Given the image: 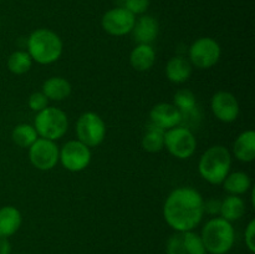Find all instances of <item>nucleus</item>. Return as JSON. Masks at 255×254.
<instances>
[{"label": "nucleus", "mask_w": 255, "mask_h": 254, "mask_svg": "<svg viewBox=\"0 0 255 254\" xmlns=\"http://www.w3.org/2000/svg\"><path fill=\"white\" fill-rule=\"evenodd\" d=\"M156 62V51L152 45L137 44L129 55V64L137 71H148Z\"/></svg>", "instance_id": "6ab92c4d"}, {"label": "nucleus", "mask_w": 255, "mask_h": 254, "mask_svg": "<svg viewBox=\"0 0 255 254\" xmlns=\"http://www.w3.org/2000/svg\"><path fill=\"white\" fill-rule=\"evenodd\" d=\"M204 199L192 187L173 189L163 204L166 223L176 232L193 231L202 222L204 214Z\"/></svg>", "instance_id": "f257e3e1"}, {"label": "nucleus", "mask_w": 255, "mask_h": 254, "mask_svg": "<svg viewBox=\"0 0 255 254\" xmlns=\"http://www.w3.org/2000/svg\"><path fill=\"white\" fill-rule=\"evenodd\" d=\"M21 213L16 207H1L0 208V238H9L14 236L21 227Z\"/></svg>", "instance_id": "dca6fc26"}, {"label": "nucleus", "mask_w": 255, "mask_h": 254, "mask_svg": "<svg viewBox=\"0 0 255 254\" xmlns=\"http://www.w3.org/2000/svg\"><path fill=\"white\" fill-rule=\"evenodd\" d=\"M149 119L152 125L167 131L182 125V112L173 104L162 102L152 107Z\"/></svg>", "instance_id": "4468645a"}, {"label": "nucleus", "mask_w": 255, "mask_h": 254, "mask_svg": "<svg viewBox=\"0 0 255 254\" xmlns=\"http://www.w3.org/2000/svg\"><path fill=\"white\" fill-rule=\"evenodd\" d=\"M27 149L30 162L39 171H51L59 163L60 149L55 141L39 137Z\"/></svg>", "instance_id": "9d476101"}, {"label": "nucleus", "mask_w": 255, "mask_h": 254, "mask_svg": "<svg viewBox=\"0 0 255 254\" xmlns=\"http://www.w3.org/2000/svg\"><path fill=\"white\" fill-rule=\"evenodd\" d=\"M27 54L32 61L40 65H50L61 57L62 40L59 35L50 29H36L29 35L26 41Z\"/></svg>", "instance_id": "f03ea898"}, {"label": "nucleus", "mask_w": 255, "mask_h": 254, "mask_svg": "<svg viewBox=\"0 0 255 254\" xmlns=\"http://www.w3.org/2000/svg\"><path fill=\"white\" fill-rule=\"evenodd\" d=\"M233 153L241 162H253L255 159V132L248 129L239 134L233 143Z\"/></svg>", "instance_id": "f3484780"}, {"label": "nucleus", "mask_w": 255, "mask_h": 254, "mask_svg": "<svg viewBox=\"0 0 255 254\" xmlns=\"http://www.w3.org/2000/svg\"><path fill=\"white\" fill-rule=\"evenodd\" d=\"M159 32L158 21L151 15H141L136 20L131 34L137 44L151 45L157 39Z\"/></svg>", "instance_id": "2eb2a0df"}, {"label": "nucleus", "mask_w": 255, "mask_h": 254, "mask_svg": "<svg viewBox=\"0 0 255 254\" xmlns=\"http://www.w3.org/2000/svg\"><path fill=\"white\" fill-rule=\"evenodd\" d=\"M164 133H166L164 129L149 124L142 138V147L144 151L149 153H157L162 151L164 148Z\"/></svg>", "instance_id": "5701e85b"}, {"label": "nucleus", "mask_w": 255, "mask_h": 254, "mask_svg": "<svg viewBox=\"0 0 255 254\" xmlns=\"http://www.w3.org/2000/svg\"><path fill=\"white\" fill-rule=\"evenodd\" d=\"M76 134L87 147H97L106 137V124L96 112H84L77 119Z\"/></svg>", "instance_id": "6e6552de"}, {"label": "nucleus", "mask_w": 255, "mask_h": 254, "mask_svg": "<svg viewBox=\"0 0 255 254\" xmlns=\"http://www.w3.org/2000/svg\"><path fill=\"white\" fill-rule=\"evenodd\" d=\"M232 154L222 144L209 147L201 156L198 172L202 178L211 184H222L231 172Z\"/></svg>", "instance_id": "7ed1b4c3"}, {"label": "nucleus", "mask_w": 255, "mask_h": 254, "mask_svg": "<svg viewBox=\"0 0 255 254\" xmlns=\"http://www.w3.org/2000/svg\"><path fill=\"white\" fill-rule=\"evenodd\" d=\"M167 254H206L201 236L193 231L176 232L169 237L166 247Z\"/></svg>", "instance_id": "f8f14e48"}, {"label": "nucleus", "mask_w": 255, "mask_h": 254, "mask_svg": "<svg viewBox=\"0 0 255 254\" xmlns=\"http://www.w3.org/2000/svg\"><path fill=\"white\" fill-rule=\"evenodd\" d=\"M27 105H29L30 110L37 114V112L42 111V110L49 106V99L41 91L32 92L29 96V100H27Z\"/></svg>", "instance_id": "cd10ccee"}, {"label": "nucleus", "mask_w": 255, "mask_h": 254, "mask_svg": "<svg viewBox=\"0 0 255 254\" xmlns=\"http://www.w3.org/2000/svg\"><path fill=\"white\" fill-rule=\"evenodd\" d=\"M41 92L49 99V101H64L71 95L72 86L64 77L52 76L44 81Z\"/></svg>", "instance_id": "a211bd4d"}, {"label": "nucleus", "mask_w": 255, "mask_h": 254, "mask_svg": "<svg viewBox=\"0 0 255 254\" xmlns=\"http://www.w3.org/2000/svg\"><path fill=\"white\" fill-rule=\"evenodd\" d=\"M244 241H246L247 248L251 253H255V221L252 219L247 226L244 232Z\"/></svg>", "instance_id": "c85d7f7f"}, {"label": "nucleus", "mask_w": 255, "mask_h": 254, "mask_svg": "<svg viewBox=\"0 0 255 254\" xmlns=\"http://www.w3.org/2000/svg\"><path fill=\"white\" fill-rule=\"evenodd\" d=\"M121 6L136 15H143L149 7V0H121Z\"/></svg>", "instance_id": "bb28decb"}, {"label": "nucleus", "mask_w": 255, "mask_h": 254, "mask_svg": "<svg viewBox=\"0 0 255 254\" xmlns=\"http://www.w3.org/2000/svg\"><path fill=\"white\" fill-rule=\"evenodd\" d=\"M192 75V64L182 56H174L166 65V76L173 84H183Z\"/></svg>", "instance_id": "aec40b11"}, {"label": "nucleus", "mask_w": 255, "mask_h": 254, "mask_svg": "<svg viewBox=\"0 0 255 254\" xmlns=\"http://www.w3.org/2000/svg\"><path fill=\"white\" fill-rule=\"evenodd\" d=\"M221 45L208 36L197 39L192 42L188 50L189 62L192 66H196L199 70H207L216 66L221 59Z\"/></svg>", "instance_id": "0eeeda50"}, {"label": "nucleus", "mask_w": 255, "mask_h": 254, "mask_svg": "<svg viewBox=\"0 0 255 254\" xmlns=\"http://www.w3.org/2000/svg\"><path fill=\"white\" fill-rule=\"evenodd\" d=\"M173 105L182 112L189 114L197 109L196 95L188 89H181L174 94Z\"/></svg>", "instance_id": "a878e982"}, {"label": "nucleus", "mask_w": 255, "mask_h": 254, "mask_svg": "<svg viewBox=\"0 0 255 254\" xmlns=\"http://www.w3.org/2000/svg\"><path fill=\"white\" fill-rule=\"evenodd\" d=\"M91 149L79 139L66 142L60 149L59 161L65 169L70 172H81L89 167L91 162Z\"/></svg>", "instance_id": "1a4fd4ad"}, {"label": "nucleus", "mask_w": 255, "mask_h": 254, "mask_svg": "<svg viewBox=\"0 0 255 254\" xmlns=\"http://www.w3.org/2000/svg\"><path fill=\"white\" fill-rule=\"evenodd\" d=\"M201 239L206 252L211 254H227L234 246L236 232L232 222L216 217L204 224Z\"/></svg>", "instance_id": "20e7f679"}, {"label": "nucleus", "mask_w": 255, "mask_h": 254, "mask_svg": "<svg viewBox=\"0 0 255 254\" xmlns=\"http://www.w3.org/2000/svg\"><path fill=\"white\" fill-rule=\"evenodd\" d=\"M252 197H251V199H252V206L253 207H255V188L254 187H252Z\"/></svg>", "instance_id": "2f4dec72"}, {"label": "nucleus", "mask_w": 255, "mask_h": 254, "mask_svg": "<svg viewBox=\"0 0 255 254\" xmlns=\"http://www.w3.org/2000/svg\"><path fill=\"white\" fill-rule=\"evenodd\" d=\"M0 254H11V243L7 238H0Z\"/></svg>", "instance_id": "7c9ffc66"}, {"label": "nucleus", "mask_w": 255, "mask_h": 254, "mask_svg": "<svg viewBox=\"0 0 255 254\" xmlns=\"http://www.w3.org/2000/svg\"><path fill=\"white\" fill-rule=\"evenodd\" d=\"M222 184L224 191L228 192L229 194L241 196L252 188V179L246 172H233L226 177Z\"/></svg>", "instance_id": "4be33fe9"}, {"label": "nucleus", "mask_w": 255, "mask_h": 254, "mask_svg": "<svg viewBox=\"0 0 255 254\" xmlns=\"http://www.w3.org/2000/svg\"><path fill=\"white\" fill-rule=\"evenodd\" d=\"M246 213V203L239 196L229 194L228 197L221 201V214L222 218L228 222H234L241 219Z\"/></svg>", "instance_id": "412c9836"}, {"label": "nucleus", "mask_w": 255, "mask_h": 254, "mask_svg": "<svg viewBox=\"0 0 255 254\" xmlns=\"http://www.w3.org/2000/svg\"><path fill=\"white\" fill-rule=\"evenodd\" d=\"M211 109L216 119L224 124L236 121L241 111L237 97L228 91L216 92L211 100Z\"/></svg>", "instance_id": "ddd939ff"}, {"label": "nucleus", "mask_w": 255, "mask_h": 254, "mask_svg": "<svg viewBox=\"0 0 255 254\" xmlns=\"http://www.w3.org/2000/svg\"><path fill=\"white\" fill-rule=\"evenodd\" d=\"M164 147L176 158L187 159L196 152L197 139L191 128L179 125L167 129L164 133Z\"/></svg>", "instance_id": "423d86ee"}, {"label": "nucleus", "mask_w": 255, "mask_h": 254, "mask_svg": "<svg viewBox=\"0 0 255 254\" xmlns=\"http://www.w3.org/2000/svg\"><path fill=\"white\" fill-rule=\"evenodd\" d=\"M136 22V16L125 7L119 6L109 10L101 20L102 29L112 36H125L131 34Z\"/></svg>", "instance_id": "9b49d317"}, {"label": "nucleus", "mask_w": 255, "mask_h": 254, "mask_svg": "<svg viewBox=\"0 0 255 254\" xmlns=\"http://www.w3.org/2000/svg\"><path fill=\"white\" fill-rule=\"evenodd\" d=\"M6 65L9 71L14 75H24L31 69L32 59L27 54V51L17 50L7 57Z\"/></svg>", "instance_id": "393cba45"}, {"label": "nucleus", "mask_w": 255, "mask_h": 254, "mask_svg": "<svg viewBox=\"0 0 255 254\" xmlns=\"http://www.w3.org/2000/svg\"><path fill=\"white\" fill-rule=\"evenodd\" d=\"M11 138L16 146L21 147V148H29L39 138V136L32 125L19 124L12 129Z\"/></svg>", "instance_id": "b1692460"}, {"label": "nucleus", "mask_w": 255, "mask_h": 254, "mask_svg": "<svg viewBox=\"0 0 255 254\" xmlns=\"http://www.w3.org/2000/svg\"><path fill=\"white\" fill-rule=\"evenodd\" d=\"M32 126L39 137L56 141L62 138L69 129V119L62 110L47 106L42 111L37 112Z\"/></svg>", "instance_id": "39448f33"}, {"label": "nucleus", "mask_w": 255, "mask_h": 254, "mask_svg": "<svg viewBox=\"0 0 255 254\" xmlns=\"http://www.w3.org/2000/svg\"><path fill=\"white\" fill-rule=\"evenodd\" d=\"M204 212L209 214H219L221 211V201L218 199H208L204 202Z\"/></svg>", "instance_id": "c756f323"}]
</instances>
